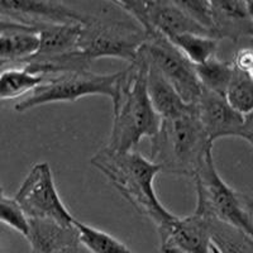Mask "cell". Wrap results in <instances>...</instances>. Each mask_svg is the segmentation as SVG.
<instances>
[{
  "label": "cell",
  "instance_id": "6da1fadb",
  "mask_svg": "<svg viewBox=\"0 0 253 253\" xmlns=\"http://www.w3.org/2000/svg\"><path fill=\"white\" fill-rule=\"evenodd\" d=\"M113 101V126L108 139L109 150L115 152L135 151L142 138L157 134L161 118L153 109L147 91V60L138 55L117 81Z\"/></svg>",
  "mask_w": 253,
  "mask_h": 253
},
{
  "label": "cell",
  "instance_id": "7a4b0ae2",
  "mask_svg": "<svg viewBox=\"0 0 253 253\" xmlns=\"http://www.w3.org/2000/svg\"><path fill=\"white\" fill-rule=\"evenodd\" d=\"M141 215L161 227L172 220L175 214L161 204L155 191V178L161 167L137 151L115 152L108 147L101 148L90 160Z\"/></svg>",
  "mask_w": 253,
  "mask_h": 253
},
{
  "label": "cell",
  "instance_id": "3957f363",
  "mask_svg": "<svg viewBox=\"0 0 253 253\" xmlns=\"http://www.w3.org/2000/svg\"><path fill=\"white\" fill-rule=\"evenodd\" d=\"M146 42V32L137 22L90 17L81 24L75 51L56 58L58 71H89L91 63L105 57L132 63Z\"/></svg>",
  "mask_w": 253,
  "mask_h": 253
},
{
  "label": "cell",
  "instance_id": "277c9868",
  "mask_svg": "<svg viewBox=\"0 0 253 253\" xmlns=\"http://www.w3.org/2000/svg\"><path fill=\"white\" fill-rule=\"evenodd\" d=\"M150 160L161 167V172L194 177L213 151L195 104L189 112L170 119H161L157 134L151 138Z\"/></svg>",
  "mask_w": 253,
  "mask_h": 253
},
{
  "label": "cell",
  "instance_id": "5b68a950",
  "mask_svg": "<svg viewBox=\"0 0 253 253\" xmlns=\"http://www.w3.org/2000/svg\"><path fill=\"white\" fill-rule=\"evenodd\" d=\"M193 178L196 189L195 210L253 239V198L234 190L220 177L214 164L213 151L208 153Z\"/></svg>",
  "mask_w": 253,
  "mask_h": 253
},
{
  "label": "cell",
  "instance_id": "8992f818",
  "mask_svg": "<svg viewBox=\"0 0 253 253\" xmlns=\"http://www.w3.org/2000/svg\"><path fill=\"white\" fill-rule=\"evenodd\" d=\"M122 71L114 74H95L89 71H70L51 76L37 90L14 105L19 113L49 103H72L84 96L101 95L113 99L117 81Z\"/></svg>",
  "mask_w": 253,
  "mask_h": 253
},
{
  "label": "cell",
  "instance_id": "52a82bcc",
  "mask_svg": "<svg viewBox=\"0 0 253 253\" xmlns=\"http://www.w3.org/2000/svg\"><path fill=\"white\" fill-rule=\"evenodd\" d=\"M14 199L28 219L49 220L63 227H74L76 219L61 200L47 162H40L32 167Z\"/></svg>",
  "mask_w": 253,
  "mask_h": 253
},
{
  "label": "cell",
  "instance_id": "ba28073f",
  "mask_svg": "<svg viewBox=\"0 0 253 253\" xmlns=\"http://www.w3.org/2000/svg\"><path fill=\"white\" fill-rule=\"evenodd\" d=\"M141 51L185 103L195 104L199 100L203 86L196 76L195 66L165 36L158 32L146 33V42Z\"/></svg>",
  "mask_w": 253,
  "mask_h": 253
},
{
  "label": "cell",
  "instance_id": "9c48e42d",
  "mask_svg": "<svg viewBox=\"0 0 253 253\" xmlns=\"http://www.w3.org/2000/svg\"><path fill=\"white\" fill-rule=\"evenodd\" d=\"M114 5L122 8L132 15L133 19L143 28L146 33L158 32L167 40L185 33H194L210 37L209 32L190 18L176 1L157 0V1H113Z\"/></svg>",
  "mask_w": 253,
  "mask_h": 253
},
{
  "label": "cell",
  "instance_id": "30bf717a",
  "mask_svg": "<svg viewBox=\"0 0 253 253\" xmlns=\"http://www.w3.org/2000/svg\"><path fill=\"white\" fill-rule=\"evenodd\" d=\"M162 253H211L210 218L195 210L158 227Z\"/></svg>",
  "mask_w": 253,
  "mask_h": 253
},
{
  "label": "cell",
  "instance_id": "8fae6325",
  "mask_svg": "<svg viewBox=\"0 0 253 253\" xmlns=\"http://www.w3.org/2000/svg\"><path fill=\"white\" fill-rule=\"evenodd\" d=\"M0 19L10 20L40 31L47 26L84 23L86 15L61 1L0 0Z\"/></svg>",
  "mask_w": 253,
  "mask_h": 253
},
{
  "label": "cell",
  "instance_id": "7c38bea8",
  "mask_svg": "<svg viewBox=\"0 0 253 253\" xmlns=\"http://www.w3.org/2000/svg\"><path fill=\"white\" fill-rule=\"evenodd\" d=\"M195 108L199 121L211 143L225 137L241 138L245 117L230 107L224 96L203 89Z\"/></svg>",
  "mask_w": 253,
  "mask_h": 253
},
{
  "label": "cell",
  "instance_id": "4fadbf2b",
  "mask_svg": "<svg viewBox=\"0 0 253 253\" xmlns=\"http://www.w3.org/2000/svg\"><path fill=\"white\" fill-rule=\"evenodd\" d=\"M211 37L230 40L237 43L242 38L253 40V23L246 1H210Z\"/></svg>",
  "mask_w": 253,
  "mask_h": 253
},
{
  "label": "cell",
  "instance_id": "5bb4252c",
  "mask_svg": "<svg viewBox=\"0 0 253 253\" xmlns=\"http://www.w3.org/2000/svg\"><path fill=\"white\" fill-rule=\"evenodd\" d=\"M32 253H57L61 251L78 250L79 236L74 227H63L55 221L29 219V234L27 237Z\"/></svg>",
  "mask_w": 253,
  "mask_h": 253
},
{
  "label": "cell",
  "instance_id": "9a60e30c",
  "mask_svg": "<svg viewBox=\"0 0 253 253\" xmlns=\"http://www.w3.org/2000/svg\"><path fill=\"white\" fill-rule=\"evenodd\" d=\"M81 24H56L47 26L38 31L40 44L36 55L23 63L40 62L67 55L75 51L81 33Z\"/></svg>",
  "mask_w": 253,
  "mask_h": 253
},
{
  "label": "cell",
  "instance_id": "2e32d148",
  "mask_svg": "<svg viewBox=\"0 0 253 253\" xmlns=\"http://www.w3.org/2000/svg\"><path fill=\"white\" fill-rule=\"evenodd\" d=\"M147 91L153 109L161 119L175 118L189 112L194 107V104H186L180 98V95L176 92L172 85L148 61H147Z\"/></svg>",
  "mask_w": 253,
  "mask_h": 253
},
{
  "label": "cell",
  "instance_id": "e0dca14e",
  "mask_svg": "<svg viewBox=\"0 0 253 253\" xmlns=\"http://www.w3.org/2000/svg\"><path fill=\"white\" fill-rule=\"evenodd\" d=\"M40 44L38 29L20 28L0 31V66L24 63L36 55Z\"/></svg>",
  "mask_w": 253,
  "mask_h": 253
},
{
  "label": "cell",
  "instance_id": "ac0fdd59",
  "mask_svg": "<svg viewBox=\"0 0 253 253\" xmlns=\"http://www.w3.org/2000/svg\"><path fill=\"white\" fill-rule=\"evenodd\" d=\"M47 80V76L36 74L24 66L5 70L0 74V101L28 96Z\"/></svg>",
  "mask_w": 253,
  "mask_h": 253
},
{
  "label": "cell",
  "instance_id": "d6986e66",
  "mask_svg": "<svg viewBox=\"0 0 253 253\" xmlns=\"http://www.w3.org/2000/svg\"><path fill=\"white\" fill-rule=\"evenodd\" d=\"M211 253H253V239L243 232L210 219Z\"/></svg>",
  "mask_w": 253,
  "mask_h": 253
},
{
  "label": "cell",
  "instance_id": "ffe728a7",
  "mask_svg": "<svg viewBox=\"0 0 253 253\" xmlns=\"http://www.w3.org/2000/svg\"><path fill=\"white\" fill-rule=\"evenodd\" d=\"M182 55L193 63L194 66H199L208 62L210 58L215 57L219 41L211 37L194 33L178 35L169 40Z\"/></svg>",
  "mask_w": 253,
  "mask_h": 253
},
{
  "label": "cell",
  "instance_id": "44dd1931",
  "mask_svg": "<svg viewBox=\"0 0 253 253\" xmlns=\"http://www.w3.org/2000/svg\"><path fill=\"white\" fill-rule=\"evenodd\" d=\"M234 66L232 61L210 58L208 62L195 66L196 76L204 90L224 96L229 81L233 75Z\"/></svg>",
  "mask_w": 253,
  "mask_h": 253
},
{
  "label": "cell",
  "instance_id": "7402d4cb",
  "mask_svg": "<svg viewBox=\"0 0 253 253\" xmlns=\"http://www.w3.org/2000/svg\"><path fill=\"white\" fill-rule=\"evenodd\" d=\"M79 243L91 253H133L124 243L103 230L75 220Z\"/></svg>",
  "mask_w": 253,
  "mask_h": 253
},
{
  "label": "cell",
  "instance_id": "603a6c76",
  "mask_svg": "<svg viewBox=\"0 0 253 253\" xmlns=\"http://www.w3.org/2000/svg\"><path fill=\"white\" fill-rule=\"evenodd\" d=\"M224 98L230 107L243 117L253 113V79L234 67Z\"/></svg>",
  "mask_w": 253,
  "mask_h": 253
},
{
  "label": "cell",
  "instance_id": "cb8c5ba5",
  "mask_svg": "<svg viewBox=\"0 0 253 253\" xmlns=\"http://www.w3.org/2000/svg\"><path fill=\"white\" fill-rule=\"evenodd\" d=\"M0 223L14 229L24 238L28 237L29 219L20 205L15 202V199L5 196L0 199Z\"/></svg>",
  "mask_w": 253,
  "mask_h": 253
},
{
  "label": "cell",
  "instance_id": "d4e9b609",
  "mask_svg": "<svg viewBox=\"0 0 253 253\" xmlns=\"http://www.w3.org/2000/svg\"><path fill=\"white\" fill-rule=\"evenodd\" d=\"M176 4L190 18H193L196 23L200 24L203 28L207 29L209 32L210 37H211V9H210V1L184 0V1H176Z\"/></svg>",
  "mask_w": 253,
  "mask_h": 253
},
{
  "label": "cell",
  "instance_id": "484cf974",
  "mask_svg": "<svg viewBox=\"0 0 253 253\" xmlns=\"http://www.w3.org/2000/svg\"><path fill=\"white\" fill-rule=\"evenodd\" d=\"M241 138L246 139L253 147V113L245 117V126H243Z\"/></svg>",
  "mask_w": 253,
  "mask_h": 253
},
{
  "label": "cell",
  "instance_id": "4316f807",
  "mask_svg": "<svg viewBox=\"0 0 253 253\" xmlns=\"http://www.w3.org/2000/svg\"><path fill=\"white\" fill-rule=\"evenodd\" d=\"M246 4H247L248 15H250L251 20H252V23H253V1H246Z\"/></svg>",
  "mask_w": 253,
  "mask_h": 253
},
{
  "label": "cell",
  "instance_id": "83f0119b",
  "mask_svg": "<svg viewBox=\"0 0 253 253\" xmlns=\"http://www.w3.org/2000/svg\"><path fill=\"white\" fill-rule=\"evenodd\" d=\"M3 196H4V189L1 187V185H0V199L3 198Z\"/></svg>",
  "mask_w": 253,
  "mask_h": 253
}]
</instances>
